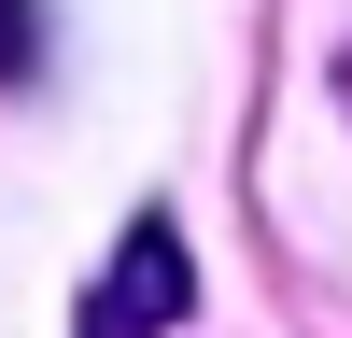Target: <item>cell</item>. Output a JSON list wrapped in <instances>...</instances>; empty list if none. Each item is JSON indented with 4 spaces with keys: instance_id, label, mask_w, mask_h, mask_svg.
I'll use <instances>...</instances> for the list:
<instances>
[{
    "instance_id": "cell-2",
    "label": "cell",
    "mask_w": 352,
    "mask_h": 338,
    "mask_svg": "<svg viewBox=\"0 0 352 338\" xmlns=\"http://www.w3.org/2000/svg\"><path fill=\"white\" fill-rule=\"evenodd\" d=\"M43 71V14H28V0H0V84H28Z\"/></svg>"
},
{
    "instance_id": "cell-3",
    "label": "cell",
    "mask_w": 352,
    "mask_h": 338,
    "mask_svg": "<svg viewBox=\"0 0 352 338\" xmlns=\"http://www.w3.org/2000/svg\"><path fill=\"white\" fill-rule=\"evenodd\" d=\"M338 99H352V56H338Z\"/></svg>"
},
{
    "instance_id": "cell-1",
    "label": "cell",
    "mask_w": 352,
    "mask_h": 338,
    "mask_svg": "<svg viewBox=\"0 0 352 338\" xmlns=\"http://www.w3.org/2000/svg\"><path fill=\"white\" fill-rule=\"evenodd\" d=\"M169 324H184V240L141 212L127 240H113L99 296H85V338H169Z\"/></svg>"
}]
</instances>
